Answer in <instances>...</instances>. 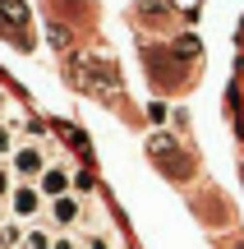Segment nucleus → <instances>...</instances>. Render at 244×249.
<instances>
[{"label": "nucleus", "instance_id": "4", "mask_svg": "<svg viewBox=\"0 0 244 249\" xmlns=\"http://www.w3.org/2000/svg\"><path fill=\"white\" fill-rule=\"evenodd\" d=\"M79 217H83L79 194H60V198H51V222H55V226H74Z\"/></svg>", "mask_w": 244, "mask_h": 249}, {"label": "nucleus", "instance_id": "8", "mask_svg": "<svg viewBox=\"0 0 244 249\" xmlns=\"http://www.w3.org/2000/svg\"><path fill=\"white\" fill-rule=\"evenodd\" d=\"M9 194H14V180H9V171L0 166V198H9Z\"/></svg>", "mask_w": 244, "mask_h": 249}, {"label": "nucleus", "instance_id": "2", "mask_svg": "<svg viewBox=\"0 0 244 249\" xmlns=\"http://www.w3.org/2000/svg\"><path fill=\"white\" fill-rule=\"evenodd\" d=\"M42 203H46V194L37 185H14V194H9V213H14V222H33L37 213H42Z\"/></svg>", "mask_w": 244, "mask_h": 249}, {"label": "nucleus", "instance_id": "9", "mask_svg": "<svg viewBox=\"0 0 244 249\" xmlns=\"http://www.w3.org/2000/svg\"><path fill=\"white\" fill-rule=\"evenodd\" d=\"M51 249H83V245H79V240H69V235H55V245H51Z\"/></svg>", "mask_w": 244, "mask_h": 249}, {"label": "nucleus", "instance_id": "10", "mask_svg": "<svg viewBox=\"0 0 244 249\" xmlns=\"http://www.w3.org/2000/svg\"><path fill=\"white\" fill-rule=\"evenodd\" d=\"M5 107H9V97H5V92H0V111H5Z\"/></svg>", "mask_w": 244, "mask_h": 249}, {"label": "nucleus", "instance_id": "1", "mask_svg": "<svg viewBox=\"0 0 244 249\" xmlns=\"http://www.w3.org/2000/svg\"><path fill=\"white\" fill-rule=\"evenodd\" d=\"M46 166H51V161H46V143H42V129H33V143L14 148V176H18V180H37Z\"/></svg>", "mask_w": 244, "mask_h": 249}, {"label": "nucleus", "instance_id": "3", "mask_svg": "<svg viewBox=\"0 0 244 249\" xmlns=\"http://www.w3.org/2000/svg\"><path fill=\"white\" fill-rule=\"evenodd\" d=\"M74 176H69V166H46L42 176H37V189H42L46 194V203H51V198H60V194H74Z\"/></svg>", "mask_w": 244, "mask_h": 249}, {"label": "nucleus", "instance_id": "6", "mask_svg": "<svg viewBox=\"0 0 244 249\" xmlns=\"http://www.w3.org/2000/svg\"><path fill=\"white\" fill-rule=\"evenodd\" d=\"M51 245H55V235L46 231V226H28L23 240H18V249H51Z\"/></svg>", "mask_w": 244, "mask_h": 249}, {"label": "nucleus", "instance_id": "7", "mask_svg": "<svg viewBox=\"0 0 244 249\" xmlns=\"http://www.w3.org/2000/svg\"><path fill=\"white\" fill-rule=\"evenodd\" d=\"M0 157H14V124H0Z\"/></svg>", "mask_w": 244, "mask_h": 249}, {"label": "nucleus", "instance_id": "5", "mask_svg": "<svg viewBox=\"0 0 244 249\" xmlns=\"http://www.w3.org/2000/svg\"><path fill=\"white\" fill-rule=\"evenodd\" d=\"M0 18H5V23L14 28L18 37H23V28H28V9L18 5V0H0Z\"/></svg>", "mask_w": 244, "mask_h": 249}]
</instances>
